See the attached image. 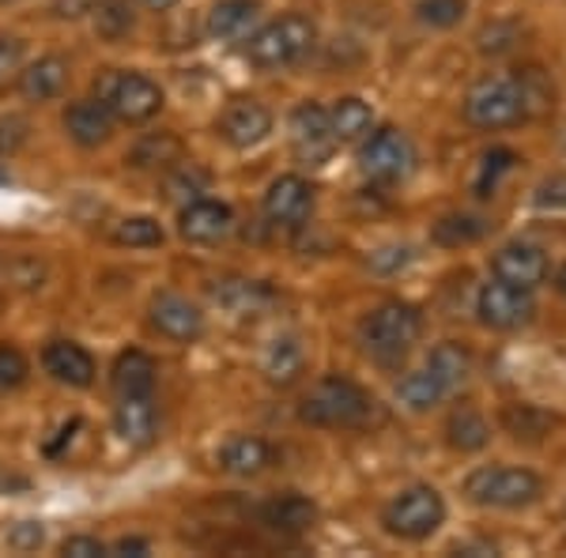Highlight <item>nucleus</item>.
Listing matches in <instances>:
<instances>
[{
  "instance_id": "f257e3e1",
  "label": "nucleus",
  "mask_w": 566,
  "mask_h": 558,
  "mask_svg": "<svg viewBox=\"0 0 566 558\" xmlns=\"http://www.w3.org/2000/svg\"><path fill=\"white\" fill-rule=\"evenodd\" d=\"M374 411V397L363 386H355L352 378H340V373H328V378L317 381L314 389L303 397V423L310 427H325V430H352L363 427Z\"/></svg>"
},
{
  "instance_id": "f03ea898",
  "label": "nucleus",
  "mask_w": 566,
  "mask_h": 558,
  "mask_svg": "<svg viewBox=\"0 0 566 558\" xmlns=\"http://www.w3.org/2000/svg\"><path fill=\"white\" fill-rule=\"evenodd\" d=\"M317 42V27L306 20V15L291 12L280 15V20L264 23L258 34H250V45H245V57L258 69H287L295 61H303Z\"/></svg>"
},
{
  "instance_id": "7ed1b4c3",
  "label": "nucleus",
  "mask_w": 566,
  "mask_h": 558,
  "mask_svg": "<svg viewBox=\"0 0 566 558\" xmlns=\"http://www.w3.org/2000/svg\"><path fill=\"white\" fill-rule=\"evenodd\" d=\"M533 114L522 76H495L480 80L464 98V122L476 129H510V125L525 122Z\"/></svg>"
},
{
  "instance_id": "20e7f679",
  "label": "nucleus",
  "mask_w": 566,
  "mask_h": 558,
  "mask_svg": "<svg viewBox=\"0 0 566 558\" xmlns=\"http://www.w3.org/2000/svg\"><path fill=\"white\" fill-rule=\"evenodd\" d=\"M419 333H423V317H419L412 302H400V298L381 302L367 322H363V344L381 362L405 359L412 351V344L419 340Z\"/></svg>"
},
{
  "instance_id": "39448f33",
  "label": "nucleus",
  "mask_w": 566,
  "mask_h": 558,
  "mask_svg": "<svg viewBox=\"0 0 566 558\" xmlns=\"http://www.w3.org/2000/svg\"><path fill=\"white\" fill-rule=\"evenodd\" d=\"M95 98L109 109V117L125 125H144L163 109V91L155 80L140 76V72H103L95 80Z\"/></svg>"
},
{
  "instance_id": "423d86ee",
  "label": "nucleus",
  "mask_w": 566,
  "mask_h": 558,
  "mask_svg": "<svg viewBox=\"0 0 566 558\" xmlns=\"http://www.w3.org/2000/svg\"><path fill=\"white\" fill-rule=\"evenodd\" d=\"M464 494H469L476 506L491 509H522L528 502H536L544 494V483L536 472L528 468H502V464H488L476 468L464 480Z\"/></svg>"
},
{
  "instance_id": "0eeeda50",
  "label": "nucleus",
  "mask_w": 566,
  "mask_h": 558,
  "mask_svg": "<svg viewBox=\"0 0 566 558\" xmlns=\"http://www.w3.org/2000/svg\"><path fill=\"white\" fill-rule=\"evenodd\" d=\"M446 520V502L434 487H408L386 506L381 525L400 539H427L442 528Z\"/></svg>"
},
{
  "instance_id": "6e6552de",
  "label": "nucleus",
  "mask_w": 566,
  "mask_h": 558,
  "mask_svg": "<svg viewBox=\"0 0 566 558\" xmlns=\"http://www.w3.org/2000/svg\"><path fill=\"white\" fill-rule=\"evenodd\" d=\"M476 314L480 322L488 328H499V333H510V328H522L533 322L536 314V302H533V291L525 287H514L506 280H491L480 287V298H476Z\"/></svg>"
},
{
  "instance_id": "1a4fd4ad",
  "label": "nucleus",
  "mask_w": 566,
  "mask_h": 558,
  "mask_svg": "<svg viewBox=\"0 0 566 558\" xmlns=\"http://www.w3.org/2000/svg\"><path fill=\"white\" fill-rule=\"evenodd\" d=\"M359 167L374 181H400L416 167V148L400 129H378L363 144Z\"/></svg>"
},
{
  "instance_id": "9d476101",
  "label": "nucleus",
  "mask_w": 566,
  "mask_h": 558,
  "mask_svg": "<svg viewBox=\"0 0 566 558\" xmlns=\"http://www.w3.org/2000/svg\"><path fill=\"white\" fill-rule=\"evenodd\" d=\"M151 328L159 336H167V340H175V344H193L205 336V314L193 306L189 298H181V295H155L151 298Z\"/></svg>"
},
{
  "instance_id": "9b49d317",
  "label": "nucleus",
  "mask_w": 566,
  "mask_h": 558,
  "mask_svg": "<svg viewBox=\"0 0 566 558\" xmlns=\"http://www.w3.org/2000/svg\"><path fill=\"white\" fill-rule=\"evenodd\" d=\"M178 231L186 242L216 245L234 231V212L223 200H189V204L181 208Z\"/></svg>"
},
{
  "instance_id": "f8f14e48",
  "label": "nucleus",
  "mask_w": 566,
  "mask_h": 558,
  "mask_svg": "<svg viewBox=\"0 0 566 558\" xmlns=\"http://www.w3.org/2000/svg\"><path fill=\"white\" fill-rule=\"evenodd\" d=\"M269 133H272V114L258 98H239V103H231L227 114L219 117V136L231 148H258Z\"/></svg>"
},
{
  "instance_id": "ddd939ff",
  "label": "nucleus",
  "mask_w": 566,
  "mask_h": 558,
  "mask_svg": "<svg viewBox=\"0 0 566 558\" xmlns=\"http://www.w3.org/2000/svg\"><path fill=\"white\" fill-rule=\"evenodd\" d=\"M310 208H314V189H310V181L298 178V173H283V178H276L269 186V193H264V215H269L272 223L295 227L310 215Z\"/></svg>"
},
{
  "instance_id": "4468645a",
  "label": "nucleus",
  "mask_w": 566,
  "mask_h": 558,
  "mask_svg": "<svg viewBox=\"0 0 566 558\" xmlns=\"http://www.w3.org/2000/svg\"><path fill=\"white\" fill-rule=\"evenodd\" d=\"M495 276L514 283V287H541V283L547 280V257L544 250H536V245L528 242H510L502 245V250L495 253Z\"/></svg>"
},
{
  "instance_id": "2eb2a0df",
  "label": "nucleus",
  "mask_w": 566,
  "mask_h": 558,
  "mask_svg": "<svg viewBox=\"0 0 566 558\" xmlns=\"http://www.w3.org/2000/svg\"><path fill=\"white\" fill-rule=\"evenodd\" d=\"M261 525L280 536H303L317 525V506L306 494H276L258 509Z\"/></svg>"
},
{
  "instance_id": "dca6fc26",
  "label": "nucleus",
  "mask_w": 566,
  "mask_h": 558,
  "mask_svg": "<svg viewBox=\"0 0 566 558\" xmlns=\"http://www.w3.org/2000/svg\"><path fill=\"white\" fill-rule=\"evenodd\" d=\"M42 366H45V373H50L53 381H61V386H72V389H87L91 381H95V359H91L84 347L72 344V340L45 344Z\"/></svg>"
},
{
  "instance_id": "f3484780",
  "label": "nucleus",
  "mask_w": 566,
  "mask_h": 558,
  "mask_svg": "<svg viewBox=\"0 0 566 558\" xmlns=\"http://www.w3.org/2000/svg\"><path fill=\"white\" fill-rule=\"evenodd\" d=\"M291 140H295L298 155H306V159H325L336 144L333 125H328V109L317 103L295 106V114H291Z\"/></svg>"
},
{
  "instance_id": "a211bd4d",
  "label": "nucleus",
  "mask_w": 566,
  "mask_h": 558,
  "mask_svg": "<svg viewBox=\"0 0 566 558\" xmlns=\"http://www.w3.org/2000/svg\"><path fill=\"white\" fill-rule=\"evenodd\" d=\"M219 464L223 472L239 475V480H253V475L269 472L276 464V450H272L264 438H253V434H242V438H231L219 453Z\"/></svg>"
},
{
  "instance_id": "6ab92c4d",
  "label": "nucleus",
  "mask_w": 566,
  "mask_h": 558,
  "mask_svg": "<svg viewBox=\"0 0 566 558\" xmlns=\"http://www.w3.org/2000/svg\"><path fill=\"white\" fill-rule=\"evenodd\" d=\"M122 404L114 411V430L125 445H151L159 430V411L151 397H117Z\"/></svg>"
},
{
  "instance_id": "aec40b11",
  "label": "nucleus",
  "mask_w": 566,
  "mask_h": 558,
  "mask_svg": "<svg viewBox=\"0 0 566 558\" xmlns=\"http://www.w3.org/2000/svg\"><path fill=\"white\" fill-rule=\"evenodd\" d=\"M65 129L80 148H98L114 133V117L98 98H84V103H72L65 109Z\"/></svg>"
},
{
  "instance_id": "412c9836",
  "label": "nucleus",
  "mask_w": 566,
  "mask_h": 558,
  "mask_svg": "<svg viewBox=\"0 0 566 558\" xmlns=\"http://www.w3.org/2000/svg\"><path fill=\"white\" fill-rule=\"evenodd\" d=\"M69 84V61L65 57H39L34 65L20 72V95L27 103H50Z\"/></svg>"
},
{
  "instance_id": "4be33fe9",
  "label": "nucleus",
  "mask_w": 566,
  "mask_h": 558,
  "mask_svg": "<svg viewBox=\"0 0 566 558\" xmlns=\"http://www.w3.org/2000/svg\"><path fill=\"white\" fill-rule=\"evenodd\" d=\"M155 359L144 351H125L117 355L114 370H109V386L117 397H151L155 392Z\"/></svg>"
},
{
  "instance_id": "5701e85b",
  "label": "nucleus",
  "mask_w": 566,
  "mask_h": 558,
  "mask_svg": "<svg viewBox=\"0 0 566 558\" xmlns=\"http://www.w3.org/2000/svg\"><path fill=\"white\" fill-rule=\"evenodd\" d=\"M258 15H261V0H219L212 12H208V34L219 42L245 39L250 27L258 23Z\"/></svg>"
},
{
  "instance_id": "b1692460",
  "label": "nucleus",
  "mask_w": 566,
  "mask_h": 558,
  "mask_svg": "<svg viewBox=\"0 0 566 558\" xmlns=\"http://www.w3.org/2000/svg\"><path fill=\"white\" fill-rule=\"evenodd\" d=\"M175 162H186V144L175 133H151L129 151V167L136 170H170Z\"/></svg>"
},
{
  "instance_id": "393cba45",
  "label": "nucleus",
  "mask_w": 566,
  "mask_h": 558,
  "mask_svg": "<svg viewBox=\"0 0 566 558\" xmlns=\"http://www.w3.org/2000/svg\"><path fill=\"white\" fill-rule=\"evenodd\" d=\"M303 366H306V355H303V344H298L295 336H280V340H272V347L264 351V378L280 389L295 386L298 373H303Z\"/></svg>"
},
{
  "instance_id": "a878e982",
  "label": "nucleus",
  "mask_w": 566,
  "mask_h": 558,
  "mask_svg": "<svg viewBox=\"0 0 566 558\" xmlns=\"http://www.w3.org/2000/svg\"><path fill=\"white\" fill-rule=\"evenodd\" d=\"M446 392H450V386H446V381L438 378L431 366H423V370H416V373H408V378H400L397 400L408 411H431V408L442 404Z\"/></svg>"
},
{
  "instance_id": "bb28decb",
  "label": "nucleus",
  "mask_w": 566,
  "mask_h": 558,
  "mask_svg": "<svg viewBox=\"0 0 566 558\" xmlns=\"http://www.w3.org/2000/svg\"><path fill=\"white\" fill-rule=\"evenodd\" d=\"M446 442L453 445L458 453H480L483 445L491 442V427L480 411L472 408H458L446 423Z\"/></svg>"
},
{
  "instance_id": "cd10ccee",
  "label": "nucleus",
  "mask_w": 566,
  "mask_h": 558,
  "mask_svg": "<svg viewBox=\"0 0 566 558\" xmlns=\"http://www.w3.org/2000/svg\"><path fill=\"white\" fill-rule=\"evenodd\" d=\"M328 125H333V136L336 140H359V136L370 133L374 125V109L363 103V98H340L333 109H328Z\"/></svg>"
},
{
  "instance_id": "c85d7f7f",
  "label": "nucleus",
  "mask_w": 566,
  "mask_h": 558,
  "mask_svg": "<svg viewBox=\"0 0 566 558\" xmlns=\"http://www.w3.org/2000/svg\"><path fill=\"white\" fill-rule=\"evenodd\" d=\"M427 366L438 373V378L453 389H461L464 381H469V373H472V355H469V347L458 344V340H446V344H438L434 351H431V359H427Z\"/></svg>"
},
{
  "instance_id": "c756f323",
  "label": "nucleus",
  "mask_w": 566,
  "mask_h": 558,
  "mask_svg": "<svg viewBox=\"0 0 566 558\" xmlns=\"http://www.w3.org/2000/svg\"><path fill=\"white\" fill-rule=\"evenodd\" d=\"M87 12H91V20H95L98 39H106V42H122L136 23L129 0H95Z\"/></svg>"
},
{
  "instance_id": "7c9ffc66",
  "label": "nucleus",
  "mask_w": 566,
  "mask_h": 558,
  "mask_svg": "<svg viewBox=\"0 0 566 558\" xmlns=\"http://www.w3.org/2000/svg\"><path fill=\"white\" fill-rule=\"evenodd\" d=\"M502 423H506V430L514 438H525V442H536V438L547 434V427H552V419L544 415L541 408L533 404H510L506 411H502Z\"/></svg>"
},
{
  "instance_id": "2f4dec72",
  "label": "nucleus",
  "mask_w": 566,
  "mask_h": 558,
  "mask_svg": "<svg viewBox=\"0 0 566 558\" xmlns=\"http://www.w3.org/2000/svg\"><path fill=\"white\" fill-rule=\"evenodd\" d=\"M117 245H129V250H151V245H163V227L155 223L151 215H133L122 219L114 231Z\"/></svg>"
},
{
  "instance_id": "473e14b6",
  "label": "nucleus",
  "mask_w": 566,
  "mask_h": 558,
  "mask_svg": "<svg viewBox=\"0 0 566 558\" xmlns=\"http://www.w3.org/2000/svg\"><path fill=\"white\" fill-rule=\"evenodd\" d=\"M223 298V306L231 314H258V306L269 302V291L261 283H245V280H234V283H223V291H216Z\"/></svg>"
},
{
  "instance_id": "72a5a7b5",
  "label": "nucleus",
  "mask_w": 566,
  "mask_h": 558,
  "mask_svg": "<svg viewBox=\"0 0 566 558\" xmlns=\"http://www.w3.org/2000/svg\"><path fill=\"white\" fill-rule=\"evenodd\" d=\"M483 234V219L476 215H446L434 223V242L442 245H469Z\"/></svg>"
},
{
  "instance_id": "f704fd0d",
  "label": "nucleus",
  "mask_w": 566,
  "mask_h": 558,
  "mask_svg": "<svg viewBox=\"0 0 566 558\" xmlns=\"http://www.w3.org/2000/svg\"><path fill=\"white\" fill-rule=\"evenodd\" d=\"M469 12V0H419L416 15L427 27H458Z\"/></svg>"
},
{
  "instance_id": "c9c22d12",
  "label": "nucleus",
  "mask_w": 566,
  "mask_h": 558,
  "mask_svg": "<svg viewBox=\"0 0 566 558\" xmlns=\"http://www.w3.org/2000/svg\"><path fill=\"white\" fill-rule=\"evenodd\" d=\"M514 162H517V155H514V151H506V148H495V151L483 155L480 178H476V193H480V197H491V193H495L499 178H502L506 170H514Z\"/></svg>"
},
{
  "instance_id": "e433bc0d",
  "label": "nucleus",
  "mask_w": 566,
  "mask_h": 558,
  "mask_svg": "<svg viewBox=\"0 0 566 558\" xmlns=\"http://www.w3.org/2000/svg\"><path fill=\"white\" fill-rule=\"evenodd\" d=\"M27 373H31V362H27V355L20 347L0 344V389H20L27 381Z\"/></svg>"
},
{
  "instance_id": "4c0bfd02",
  "label": "nucleus",
  "mask_w": 566,
  "mask_h": 558,
  "mask_svg": "<svg viewBox=\"0 0 566 558\" xmlns=\"http://www.w3.org/2000/svg\"><path fill=\"white\" fill-rule=\"evenodd\" d=\"M517 45V27L514 23H491L480 31V50L483 53H510Z\"/></svg>"
},
{
  "instance_id": "58836bf2",
  "label": "nucleus",
  "mask_w": 566,
  "mask_h": 558,
  "mask_svg": "<svg viewBox=\"0 0 566 558\" xmlns=\"http://www.w3.org/2000/svg\"><path fill=\"white\" fill-rule=\"evenodd\" d=\"M45 539V528L34 525V520H23V525H15L12 533H8V544L15 547V551H39Z\"/></svg>"
},
{
  "instance_id": "ea45409f",
  "label": "nucleus",
  "mask_w": 566,
  "mask_h": 558,
  "mask_svg": "<svg viewBox=\"0 0 566 558\" xmlns=\"http://www.w3.org/2000/svg\"><path fill=\"white\" fill-rule=\"evenodd\" d=\"M208 186V173L205 170H197V167H189V170H181L178 178H170V197H197L200 189Z\"/></svg>"
},
{
  "instance_id": "a19ab883",
  "label": "nucleus",
  "mask_w": 566,
  "mask_h": 558,
  "mask_svg": "<svg viewBox=\"0 0 566 558\" xmlns=\"http://www.w3.org/2000/svg\"><path fill=\"white\" fill-rule=\"evenodd\" d=\"M61 555L69 558H103L106 555V544L95 536H69L65 544H61Z\"/></svg>"
},
{
  "instance_id": "79ce46f5",
  "label": "nucleus",
  "mask_w": 566,
  "mask_h": 558,
  "mask_svg": "<svg viewBox=\"0 0 566 558\" xmlns=\"http://www.w3.org/2000/svg\"><path fill=\"white\" fill-rule=\"evenodd\" d=\"M20 61H23V42L12 39V34H0V80L20 69Z\"/></svg>"
},
{
  "instance_id": "37998d69",
  "label": "nucleus",
  "mask_w": 566,
  "mask_h": 558,
  "mask_svg": "<svg viewBox=\"0 0 566 558\" xmlns=\"http://www.w3.org/2000/svg\"><path fill=\"white\" fill-rule=\"evenodd\" d=\"M27 129H31V125H27L23 117H8V122H0V151L20 148V144L27 140Z\"/></svg>"
},
{
  "instance_id": "c03bdc74",
  "label": "nucleus",
  "mask_w": 566,
  "mask_h": 558,
  "mask_svg": "<svg viewBox=\"0 0 566 558\" xmlns=\"http://www.w3.org/2000/svg\"><path fill=\"white\" fill-rule=\"evenodd\" d=\"M106 555H148V539H140V536H125V539H117L114 547H106Z\"/></svg>"
},
{
  "instance_id": "a18cd8bd",
  "label": "nucleus",
  "mask_w": 566,
  "mask_h": 558,
  "mask_svg": "<svg viewBox=\"0 0 566 558\" xmlns=\"http://www.w3.org/2000/svg\"><path fill=\"white\" fill-rule=\"evenodd\" d=\"M140 8H148V12H167V8H175L178 0H136Z\"/></svg>"
},
{
  "instance_id": "49530a36",
  "label": "nucleus",
  "mask_w": 566,
  "mask_h": 558,
  "mask_svg": "<svg viewBox=\"0 0 566 558\" xmlns=\"http://www.w3.org/2000/svg\"><path fill=\"white\" fill-rule=\"evenodd\" d=\"M555 287H559V291H563V295H566V264H563V269H559V272H555Z\"/></svg>"
},
{
  "instance_id": "de8ad7c7",
  "label": "nucleus",
  "mask_w": 566,
  "mask_h": 558,
  "mask_svg": "<svg viewBox=\"0 0 566 558\" xmlns=\"http://www.w3.org/2000/svg\"><path fill=\"white\" fill-rule=\"evenodd\" d=\"M0 487H4V475H0Z\"/></svg>"
}]
</instances>
